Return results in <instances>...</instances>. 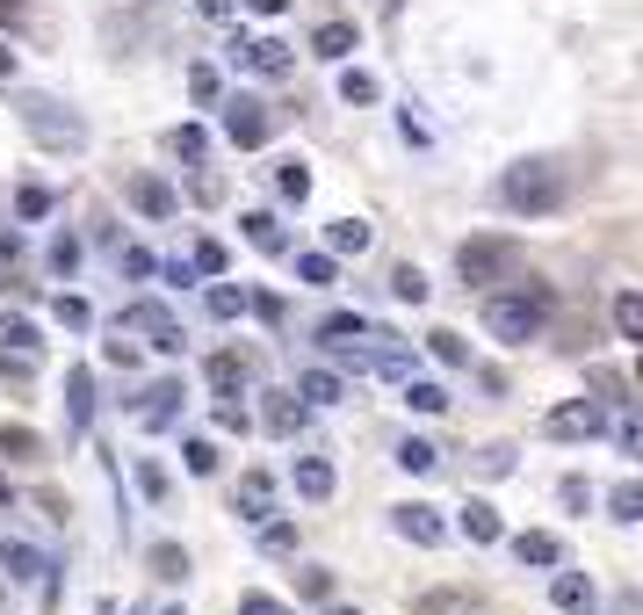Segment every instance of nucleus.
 Here are the masks:
<instances>
[{
  "label": "nucleus",
  "mask_w": 643,
  "mask_h": 615,
  "mask_svg": "<svg viewBox=\"0 0 643 615\" xmlns=\"http://www.w3.org/2000/svg\"><path fill=\"white\" fill-rule=\"evenodd\" d=\"M15 116H22V131H30L44 153H58V159H80V153H88V116H80V109H66V102H52V94H22Z\"/></svg>",
  "instance_id": "obj_1"
},
{
  "label": "nucleus",
  "mask_w": 643,
  "mask_h": 615,
  "mask_svg": "<svg viewBox=\"0 0 643 615\" xmlns=\"http://www.w3.org/2000/svg\"><path fill=\"white\" fill-rule=\"evenodd\" d=\"M391 528H398L405 544H419V550H435L441 536H449V522H441V507H419V500H405V507L391 514Z\"/></svg>",
  "instance_id": "obj_8"
},
{
  "label": "nucleus",
  "mask_w": 643,
  "mask_h": 615,
  "mask_svg": "<svg viewBox=\"0 0 643 615\" xmlns=\"http://www.w3.org/2000/svg\"><path fill=\"white\" fill-rule=\"evenodd\" d=\"M296 399H304V405H340V399H348V384H340L332 369H304V377H296Z\"/></svg>",
  "instance_id": "obj_16"
},
{
  "label": "nucleus",
  "mask_w": 643,
  "mask_h": 615,
  "mask_svg": "<svg viewBox=\"0 0 643 615\" xmlns=\"http://www.w3.org/2000/svg\"><path fill=\"white\" fill-rule=\"evenodd\" d=\"M542 326H550V290H542V282H521L514 298H492V304H485V334L506 340V348L535 340Z\"/></svg>",
  "instance_id": "obj_3"
},
{
  "label": "nucleus",
  "mask_w": 643,
  "mask_h": 615,
  "mask_svg": "<svg viewBox=\"0 0 643 615\" xmlns=\"http://www.w3.org/2000/svg\"><path fill=\"white\" fill-rule=\"evenodd\" d=\"M239 225H246V239L261 246V254H290V232H282V217H275V211H246Z\"/></svg>",
  "instance_id": "obj_14"
},
{
  "label": "nucleus",
  "mask_w": 643,
  "mask_h": 615,
  "mask_svg": "<svg viewBox=\"0 0 643 615\" xmlns=\"http://www.w3.org/2000/svg\"><path fill=\"white\" fill-rule=\"evenodd\" d=\"M167 145H174V153H181V159H189V167H195L210 138H203V131H195V123H181V131H174V138H167Z\"/></svg>",
  "instance_id": "obj_42"
},
{
  "label": "nucleus",
  "mask_w": 643,
  "mask_h": 615,
  "mask_svg": "<svg viewBox=\"0 0 643 615\" xmlns=\"http://www.w3.org/2000/svg\"><path fill=\"white\" fill-rule=\"evenodd\" d=\"M58 326H72V334H80V326H88V304H80V298H58Z\"/></svg>",
  "instance_id": "obj_53"
},
{
  "label": "nucleus",
  "mask_w": 643,
  "mask_h": 615,
  "mask_svg": "<svg viewBox=\"0 0 643 615\" xmlns=\"http://www.w3.org/2000/svg\"><path fill=\"white\" fill-rule=\"evenodd\" d=\"M123 195H131V203H138L145 217H174V211H181V203H174V189H167L159 175H131V189H123Z\"/></svg>",
  "instance_id": "obj_13"
},
{
  "label": "nucleus",
  "mask_w": 643,
  "mask_h": 615,
  "mask_svg": "<svg viewBox=\"0 0 643 615\" xmlns=\"http://www.w3.org/2000/svg\"><path fill=\"white\" fill-rule=\"evenodd\" d=\"M261 550H268V558H290V550H296V528L268 514V522H261Z\"/></svg>",
  "instance_id": "obj_33"
},
{
  "label": "nucleus",
  "mask_w": 643,
  "mask_h": 615,
  "mask_svg": "<svg viewBox=\"0 0 643 615\" xmlns=\"http://www.w3.org/2000/svg\"><path fill=\"white\" fill-rule=\"evenodd\" d=\"M463 536L470 544H499V507L492 500H463Z\"/></svg>",
  "instance_id": "obj_18"
},
{
  "label": "nucleus",
  "mask_w": 643,
  "mask_h": 615,
  "mask_svg": "<svg viewBox=\"0 0 643 615\" xmlns=\"http://www.w3.org/2000/svg\"><path fill=\"white\" fill-rule=\"evenodd\" d=\"M550 601H556V615H593V601H600V594H593L586 572H556V580H550Z\"/></svg>",
  "instance_id": "obj_12"
},
{
  "label": "nucleus",
  "mask_w": 643,
  "mask_h": 615,
  "mask_svg": "<svg viewBox=\"0 0 643 615\" xmlns=\"http://www.w3.org/2000/svg\"><path fill=\"white\" fill-rule=\"evenodd\" d=\"M514 558L521 564H564V544H556L550 528H528V536H514Z\"/></svg>",
  "instance_id": "obj_17"
},
{
  "label": "nucleus",
  "mask_w": 643,
  "mask_h": 615,
  "mask_svg": "<svg viewBox=\"0 0 643 615\" xmlns=\"http://www.w3.org/2000/svg\"><path fill=\"white\" fill-rule=\"evenodd\" d=\"M189 94H195L203 109H217V102H225V80H217V66H189Z\"/></svg>",
  "instance_id": "obj_30"
},
{
  "label": "nucleus",
  "mask_w": 643,
  "mask_h": 615,
  "mask_svg": "<svg viewBox=\"0 0 643 615\" xmlns=\"http://www.w3.org/2000/svg\"><path fill=\"white\" fill-rule=\"evenodd\" d=\"M116 268H123V276H153V254H145V246H123V254H116Z\"/></svg>",
  "instance_id": "obj_47"
},
{
  "label": "nucleus",
  "mask_w": 643,
  "mask_h": 615,
  "mask_svg": "<svg viewBox=\"0 0 643 615\" xmlns=\"http://www.w3.org/2000/svg\"><path fill=\"white\" fill-rule=\"evenodd\" d=\"M145 564H153V580H189V550H181V544H153V550H145Z\"/></svg>",
  "instance_id": "obj_22"
},
{
  "label": "nucleus",
  "mask_w": 643,
  "mask_h": 615,
  "mask_svg": "<svg viewBox=\"0 0 643 615\" xmlns=\"http://www.w3.org/2000/svg\"><path fill=\"white\" fill-rule=\"evenodd\" d=\"M614 334L643 340V298H636V290H622V298H614Z\"/></svg>",
  "instance_id": "obj_26"
},
{
  "label": "nucleus",
  "mask_w": 643,
  "mask_h": 615,
  "mask_svg": "<svg viewBox=\"0 0 643 615\" xmlns=\"http://www.w3.org/2000/svg\"><path fill=\"white\" fill-rule=\"evenodd\" d=\"M246 8H253V15H282V8H290V0H246Z\"/></svg>",
  "instance_id": "obj_58"
},
{
  "label": "nucleus",
  "mask_w": 643,
  "mask_h": 615,
  "mask_svg": "<svg viewBox=\"0 0 643 615\" xmlns=\"http://www.w3.org/2000/svg\"><path fill=\"white\" fill-rule=\"evenodd\" d=\"M600 427H608V399H564V405H550L542 435L550 441H593Z\"/></svg>",
  "instance_id": "obj_6"
},
{
  "label": "nucleus",
  "mask_w": 643,
  "mask_h": 615,
  "mask_svg": "<svg viewBox=\"0 0 643 615\" xmlns=\"http://www.w3.org/2000/svg\"><path fill=\"white\" fill-rule=\"evenodd\" d=\"M217 109H225V138L239 145V153L268 145V109L253 102V94H232V102H217Z\"/></svg>",
  "instance_id": "obj_7"
},
{
  "label": "nucleus",
  "mask_w": 643,
  "mask_h": 615,
  "mask_svg": "<svg viewBox=\"0 0 643 615\" xmlns=\"http://www.w3.org/2000/svg\"><path fill=\"white\" fill-rule=\"evenodd\" d=\"M159 615H181V608H159Z\"/></svg>",
  "instance_id": "obj_61"
},
{
  "label": "nucleus",
  "mask_w": 643,
  "mask_h": 615,
  "mask_svg": "<svg viewBox=\"0 0 643 615\" xmlns=\"http://www.w3.org/2000/svg\"><path fill=\"white\" fill-rule=\"evenodd\" d=\"M312 52H318V58H348V52H354V22H326V30L312 36Z\"/></svg>",
  "instance_id": "obj_24"
},
{
  "label": "nucleus",
  "mask_w": 643,
  "mask_h": 615,
  "mask_svg": "<svg viewBox=\"0 0 643 615\" xmlns=\"http://www.w3.org/2000/svg\"><path fill=\"white\" fill-rule=\"evenodd\" d=\"M376 94H383V88H376V72H354V66L340 72V102H376Z\"/></svg>",
  "instance_id": "obj_34"
},
{
  "label": "nucleus",
  "mask_w": 643,
  "mask_h": 615,
  "mask_svg": "<svg viewBox=\"0 0 643 615\" xmlns=\"http://www.w3.org/2000/svg\"><path fill=\"white\" fill-rule=\"evenodd\" d=\"M102 355H109V362H116V369H131V362H138V348H131V340H123V334H116V340H109V348H102Z\"/></svg>",
  "instance_id": "obj_56"
},
{
  "label": "nucleus",
  "mask_w": 643,
  "mask_h": 615,
  "mask_svg": "<svg viewBox=\"0 0 643 615\" xmlns=\"http://www.w3.org/2000/svg\"><path fill=\"white\" fill-rule=\"evenodd\" d=\"M354 334H362V318L354 312H332L326 326H318V340H354Z\"/></svg>",
  "instance_id": "obj_44"
},
{
  "label": "nucleus",
  "mask_w": 643,
  "mask_h": 615,
  "mask_svg": "<svg viewBox=\"0 0 643 615\" xmlns=\"http://www.w3.org/2000/svg\"><path fill=\"white\" fill-rule=\"evenodd\" d=\"M232 615H282V601H268V594H239V608Z\"/></svg>",
  "instance_id": "obj_54"
},
{
  "label": "nucleus",
  "mask_w": 643,
  "mask_h": 615,
  "mask_svg": "<svg viewBox=\"0 0 643 615\" xmlns=\"http://www.w3.org/2000/svg\"><path fill=\"white\" fill-rule=\"evenodd\" d=\"M296 594L304 601H332V572H296Z\"/></svg>",
  "instance_id": "obj_45"
},
{
  "label": "nucleus",
  "mask_w": 643,
  "mask_h": 615,
  "mask_svg": "<svg viewBox=\"0 0 643 615\" xmlns=\"http://www.w3.org/2000/svg\"><path fill=\"white\" fill-rule=\"evenodd\" d=\"M455 268H463V282H499L521 268V246L514 239H463L455 246Z\"/></svg>",
  "instance_id": "obj_5"
},
{
  "label": "nucleus",
  "mask_w": 643,
  "mask_h": 615,
  "mask_svg": "<svg viewBox=\"0 0 643 615\" xmlns=\"http://www.w3.org/2000/svg\"><path fill=\"white\" fill-rule=\"evenodd\" d=\"M181 457H189V471H195V478H210V471H217V449H210V441H189Z\"/></svg>",
  "instance_id": "obj_50"
},
{
  "label": "nucleus",
  "mask_w": 643,
  "mask_h": 615,
  "mask_svg": "<svg viewBox=\"0 0 643 615\" xmlns=\"http://www.w3.org/2000/svg\"><path fill=\"white\" fill-rule=\"evenodd\" d=\"M398 463H405V471H435V463H441V449H435V441H405V449H398Z\"/></svg>",
  "instance_id": "obj_38"
},
{
  "label": "nucleus",
  "mask_w": 643,
  "mask_h": 615,
  "mask_svg": "<svg viewBox=\"0 0 643 615\" xmlns=\"http://www.w3.org/2000/svg\"><path fill=\"white\" fill-rule=\"evenodd\" d=\"M296 500H332V463L326 457H296Z\"/></svg>",
  "instance_id": "obj_15"
},
{
  "label": "nucleus",
  "mask_w": 643,
  "mask_h": 615,
  "mask_svg": "<svg viewBox=\"0 0 643 615\" xmlns=\"http://www.w3.org/2000/svg\"><path fill=\"white\" fill-rule=\"evenodd\" d=\"M413 615H470V594H455V586H435V594H419Z\"/></svg>",
  "instance_id": "obj_25"
},
{
  "label": "nucleus",
  "mask_w": 643,
  "mask_h": 615,
  "mask_svg": "<svg viewBox=\"0 0 643 615\" xmlns=\"http://www.w3.org/2000/svg\"><path fill=\"white\" fill-rule=\"evenodd\" d=\"M217 427H225V435H246V405H239V391H225V399H217Z\"/></svg>",
  "instance_id": "obj_41"
},
{
  "label": "nucleus",
  "mask_w": 643,
  "mask_h": 615,
  "mask_svg": "<svg viewBox=\"0 0 643 615\" xmlns=\"http://www.w3.org/2000/svg\"><path fill=\"white\" fill-rule=\"evenodd\" d=\"M391 298H405V304H427V276H419V268L405 261L398 276H391Z\"/></svg>",
  "instance_id": "obj_36"
},
{
  "label": "nucleus",
  "mask_w": 643,
  "mask_h": 615,
  "mask_svg": "<svg viewBox=\"0 0 643 615\" xmlns=\"http://www.w3.org/2000/svg\"><path fill=\"white\" fill-rule=\"evenodd\" d=\"M477 463H485V478H506V471H514V449H506V441H492Z\"/></svg>",
  "instance_id": "obj_51"
},
{
  "label": "nucleus",
  "mask_w": 643,
  "mask_h": 615,
  "mask_svg": "<svg viewBox=\"0 0 643 615\" xmlns=\"http://www.w3.org/2000/svg\"><path fill=\"white\" fill-rule=\"evenodd\" d=\"M138 492L145 500H167V471H159L153 457H138Z\"/></svg>",
  "instance_id": "obj_43"
},
{
  "label": "nucleus",
  "mask_w": 643,
  "mask_h": 615,
  "mask_svg": "<svg viewBox=\"0 0 643 615\" xmlns=\"http://www.w3.org/2000/svg\"><path fill=\"white\" fill-rule=\"evenodd\" d=\"M268 427H275V435H296V427H304V399H296V391H275V399H268Z\"/></svg>",
  "instance_id": "obj_23"
},
{
  "label": "nucleus",
  "mask_w": 643,
  "mask_h": 615,
  "mask_svg": "<svg viewBox=\"0 0 643 615\" xmlns=\"http://www.w3.org/2000/svg\"><path fill=\"white\" fill-rule=\"evenodd\" d=\"M405 405H413V413H441V405H449V391L427 384V377H405Z\"/></svg>",
  "instance_id": "obj_29"
},
{
  "label": "nucleus",
  "mask_w": 643,
  "mask_h": 615,
  "mask_svg": "<svg viewBox=\"0 0 643 615\" xmlns=\"http://www.w3.org/2000/svg\"><path fill=\"white\" fill-rule=\"evenodd\" d=\"M0 572H8V580H44L52 564L36 558V550H22V544H0Z\"/></svg>",
  "instance_id": "obj_21"
},
{
  "label": "nucleus",
  "mask_w": 643,
  "mask_h": 615,
  "mask_svg": "<svg viewBox=\"0 0 643 615\" xmlns=\"http://www.w3.org/2000/svg\"><path fill=\"white\" fill-rule=\"evenodd\" d=\"M608 507H614V522H643V485H636V478H622V485L608 492Z\"/></svg>",
  "instance_id": "obj_31"
},
{
  "label": "nucleus",
  "mask_w": 643,
  "mask_h": 615,
  "mask_svg": "<svg viewBox=\"0 0 643 615\" xmlns=\"http://www.w3.org/2000/svg\"><path fill=\"white\" fill-rule=\"evenodd\" d=\"M0 355H36V326L30 318H0Z\"/></svg>",
  "instance_id": "obj_28"
},
{
  "label": "nucleus",
  "mask_w": 643,
  "mask_h": 615,
  "mask_svg": "<svg viewBox=\"0 0 643 615\" xmlns=\"http://www.w3.org/2000/svg\"><path fill=\"white\" fill-rule=\"evenodd\" d=\"M275 189L290 195V203H304V195H312V167H304V159H282V167H275Z\"/></svg>",
  "instance_id": "obj_27"
},
{
  "label": "nucleus",
  "mask_w": 643,
  "mask_h": 615,
  "mask_svg": "<svg viewBox=\"0 0 643 615\" xmlns=\"http://www.w3.org/2000/svg\"><path fill=\"white\" fill-rule=\"evenodd\" d=\"M0 80H15V52L8 44H0Z\"/></svg>",
  "instance_id": "obj_59"
},
{
  "label": "nucleus",
  "mask_w": 643,
  "mask_h": 615,
  "mask_svg": "<svg viewBox=\"0 0 643 615\" xmlns=\"http://www.w3.org/2000/svg\"><path fill=\"white\" fill-rule=\"evenodd\" d=\"M239 377H246V362H239V355H210V384H217V391H239Z\"/></svg>",
  "instance_id": "obj_35"
},
{
  "label": "nucleus",
  "mask_w": 643,
  "mask_h": 615,
  "mask_svg": "<svg viewBox=\"0 0 643 615\" xmlns=\"http://www.w3.org/2000/svg\"><path fill=\"white\" fill-rule=\"evenodd\" d=\"M506 195V211H521V217H550L556 203H564V167L556 159H514L499 181Z\"/></svg>",
  "instance_id": "obj_2"
},
{
  "label": "nucleus",
  "mask_w": 643,
  "mask_h": 615,
  "mask_svg": "<svg viewBox=\"0 0 643 615\" xmlns=\"http://www.w3.org/2000/svg\"><path fill=\"white\" fill-rule=\"evenodd\" d=\"M296 282H312V290H332V254H296Z\"/></svg>",
  "instance_id": "obj_32"
},
{
  "label": "nucleus",
  "mask_w": 643,
  "mask_h": 615,
  "mask_svg": "<svg viewBox=\"0 0 643 615\" xmlns=\"http://www.w3.org/2000/svg\"><path fill=\"white\" fill-rule=\"evenodd\" d=\"M0 507H8V471H0Z\"/></svg>",
  "instance_id": "obj_60"
},
{
  "label": "nucleus",
  "mask_w": 643,
  "mask_h": 615,
  "mask_svg": "<svg viewBox=\"0 0 643 615\" xmlns=\"http://www.w3.org/2000/svg\"><path fill=\"white\" fill-rule=\"evenodd\" d=\"M195 8H203L210 22H225V15H232V0H195Z\"/></svg>",
  "instance_id": "obj_57"
},
{
  "label": "nucleus",
  "mask_w": 643,
  "mask_h": 615,
  "mask_svg": "<svg viewBox=\"0 0 643 615\" xmlns=\"http://www.w3.org/2000/svg\"><path fill=\"white\" fill-rule=\"evenodd\" d=\"M189 195H195V203H225V175H195Z\"/></svg>",
  "instance_id": "obj_49"
},
{
  "label": "nucleus",
  "mask_w": 643,
  "mask_h": 615,
  "mask_svg": "<svg viewBox=\"0 0 643 615\" xmlns=\"http://www.w3.org/2000/svg\"><path fill=\"white\" fill-rule=\"evenodd\" d=\"M72 261H80V239H52V268L58 276H72Z\"/></svg>",
  "instance_id": "obj_52"
},
{
  "label": "nucleus",
  "mask_w": 643,
  "mask_h": 615,
  "mask_svg": "<svg viewBox=\"0 0 643 615\" xmlns=\"http://www.w3.org/2000/svg\"><path fill=\"white\" fill-rule=\"evenodd\" d=\"M369 239H376V232H369L362 217H332V225H326V246H332V254H369Z\"/></svg>",
  "instance_id": "obj_20"
},
{
  "label": "nucleus",
  "mask_w": 643,
  "mask_h": 615,
  "mask_svg": "<svg viewBox=\"0 0 643 615\" xmlns=\"http://www.w3.org/2000/svg\"><path fill=\"white\" fill-rule=\"evenodd\" d=\"M181 405H189L181 377H159V384L145 391V405H138V413H145V427H174V421H181Z\"/></svg>",
  "instance_id": "obj_11"
},
{
  "label": "nucleus",
  "mask_w": 643,
  "mask_h": 615,
  "mask_svg": "<svg viewBox=\"0 0 643 615\" xmlns=\"http://www.w3.org/2000/svg\"><path fill=\"white\" fill-rule=\"evenodd\" d=\"M189 268H195V276H225V246H217V239H195Z\"/></svg>",
  "instance_id": "obj_37"
},
{
  "label": "nucleus",
  "mask_w": 643,
  "mask_h": 615,
  "mask_svg": "<svg viewBox=\"0 0 643 615\" xmlns=\"http://www.w3.org/2000/svg\"><path fill=\"white\" fill-rule=\"evenodd\" d=\"M66 421H72V427L94 421V384H88V369H66Z\"/></svg>",
  "instance_id": "obj_19"
},
{
  "label": "nucleus",
  "mask_w": 643,
  "mask_h": 615,
  "mask_svg": "<svg viewBox=\"0 0 643 615\" xmlns=\"http://www.w3.org/2000/svg\"><path fill=\"white\" fill-rule=\"evenodd\" d=\"M614 441H622V457H636V449H643V427H636L629 405H622V421H614Z\"/></svg>",
  "instance_id": "obj_46"
},
{
  "label": "nucleus",
  "mask_w": 643,
  "mask_h": 615,
  "mask_svg": "<svg viewBox=\"0 0 643 615\" xmlns=\"http://www.w3.org/2000/svg\"><path fill=\"white\" fill-rule=\"evenodd\" d=\"M239 312H246V290L217 282V290H210V318H239Z\"/></svg>",
  "instance_id": "obj_39"
},
{
  "label": "nucleus",
  "mask_w": 643,
  "mask_h": 615,
  "mask_svg": "<svg viewBox=\"0 0 643 615\" xmlns=\"http://www.w3.org/2000/svg\"><path fill=\"white\" fill-rule=\"evenodd\" d=\"M232 514H239V522H253V528L275 514V485H268V471H246V478H239V492H232Z\"/></svg>",
  "instance_id": "obj_9"
},
{
  "label": "nucleus",
  "mask_w": 643,
  "mask_h": 615,
  "mask_svg": "<svg viewBox=\"0 0 643 615\" xmlns=\"http://www.w3.org/2000/svg\"><path fill=\"white\" fill-rule=\"evenodd\" d=\"M232 58H246V66H253V72H268V80H282V72L296 66V58H290V44H275V36H239V52H232Z\"/></svg>",
  "instance_id": "obj_10"
},
{
  "label": "nucleus",
  "mask_w": 643,
  "mask_h": 615,
  "mask_svg": "<svg viewBox=\"0 0 643 615\" xmlns=\"http://www.w3.org/2000/svg\"><path fill=\"white\" fill-rule=\"evenodd\" d=\"M0 449H15V457H30V449H36V435H30V427H8V435H0Z\"/></svg>",
  "instance_id": "obj_55"
},
{
  "label": "nucleus",
  "mask_w": 643,
  "mask_h": 615,
  "mask_svg": "<svg viewBox=\"0 0 643 615\" xmlns=\"http://www.w3.org/2000/svg\"><path fill=\"white\" fill-rule=\"evenodd\" d=\"M116 334H131V340H145L153 355H181V318L167 312L159 298H138V304H123L116 312Z\"/></svg>",
  "instance_id": "obj_4"
},
{
  "label": "nucleus",
  "mask_w": 643,
  "mask_h": 615,
  "mask_svg": "<svg viewBox=\"0 0 643 615\" xmlns=\"http://www.w3.org/2000/svg\"><path fill=\"white\" fill-rule=\"evenodd\" d=\"M427 348H435V362H449V369H463L470 362V348L455 334H427Z\"/></svg>",
  "instance_id": "obj_40"
},
{
  "label": "nucleus",
  "mask_w": 643,
  "mask_h": 615,
  "mask_svg": "<svg viewBox=\"0 0 643 615\" xmlns=\"http://www.w3.org/2000/svg\"><path fill=\"white\" fill-rule=\"evenodd\" d=\"M15 211H22V217H52V189H22Z\"/></svg>",
  "instance_id": "obj_48"
}]
</instances>
